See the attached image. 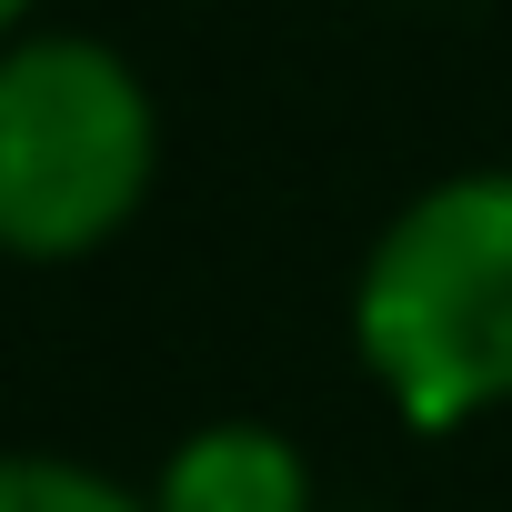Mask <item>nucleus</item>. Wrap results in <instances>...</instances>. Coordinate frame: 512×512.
Wrapping results in <instances>:
<instances>
[{
	"label": "nucleus",
	"mask_w": 512,
	"mask_h": 512,
	"mask_svg": "<svg viewBox=\"0 0 512 512\" xmlns=\"http://www.w3.org/2000/svg\"><path fill=\"white\" fill-rule=\"evenodd\" d=\"M352 352L412 432L512 402V161L412 191L352 282Z\"/></svg>",
	"instance_id": "f257e3e1"
},
{
	"label": "nucleus",
	"mask_w": 512,
	"mask_h": 512,
	"mask_svg": "<svg viewBox=\"0 0 512 512\" xmlns=\"http://www.w3.org/2000/svg\"><path fill=\"white\" fill-rule=\"evenodd\" d=\"M161 111L141 71L91 31L0 41V251L11 262H91L151 201Z\"/></svg>",
	"instance_id": "f03ea898"
},
{
	"label": "nucleus",
	"mask_w": 512,
	"mask_h": 512,
	"mask_svg": "<svg viewBox=\"0 0 512 512\" xmlns=\"http://www.w3.org/2000/svg\"><path fill=\"white\" fill-rule=\"evenodd\" d=\"M151 512H312V462L272 422H201L151 472Z\"/></svg>",
	"instance_id": "7ed1b4c3"
},
{
	"label": "nucleus",
	"mask_w": 512,
	"mask_h": 512,
	"mask_svg": "<svg viewBox=\"0 0 512 512\" xmlns=\"http://www.w3.org/2000/svg\"><path fill=\"white\" fill-rule=\"evenodd\" d=\"M0 512H151V492H121L111 472L61 452H0Z\"/></svg>",
	"instance_id": "20e7f679"
},
{
	"label": "nucleus",
	"mask_w": 512,
	"mask_h": 512,
	"mask_svg": "<svg viewBox=\"0 0 512 512\" xmlns=\"http://www.w3.org/2000/svg\"><path fill=\"white\" fill-rule=\"evenodd\" d=\"M31 11H41V0H0V41H21V31H31Z\"/></svg>",
	"instance_id": "39448f33"
}]
</instances>
